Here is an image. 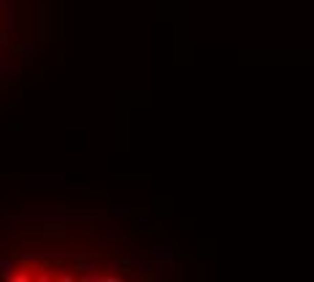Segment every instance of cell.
Wrapping results in <instances>:
<instances>
[{
    "label": "cell",
    "mask_w": 314,
    "mask_h": 282,
    "mask_svg": "<svg viewBox=\"0 0 314 282\" xmlns=\"http://www.w3.org/2000/svg\"><path fill=\"white\" fill-rule=\"evenodd\" d=\"M11 274H14V260L11 258H0V277L11 279Z\"/></svg>",
    "instance_id": "obj_1"
},
{
    "label": "cell",
    "mask_w": 314,
    "mask_h": 282,
    "mask_svg": "<svg viewBox=\"0 0 314 282\" xmlns=\"http://www.w3.org/2000/svg\"><path fill=\"white\" fill-rule=\"evenodd\" d=\"M152 255H155V258H171L174 252H171V244H168V247H165V244H157V247L152 250Z\"/></svg>",
    "instance_id": "obj_2"
},
{
    "label": "cell",
    "mask_w": 314,
    "mask_h": 282,
    "mask_svg": "<svg viewBox=\"0 0 314 282\" xmlns=\"http://www.w3.org/2000/svg\"><path fill=\"white\" fill-rule=\"evenodd\" d=\"M35 277L41 279V282H52V279H54V274H52L49 269H38V274H35Z\"/></svg>",
    "instance_id": "obj_3"
},
{
    "label": "cell",
    "mask_w": 314,
    "mask_h": 282,
    "mask_svg": "<svg viewBox=\"0 0 314 282\" xmlns=\"http://www.w3.org/2000/svg\"><path fill=\"white\" fill-rule=\"evenodd\" d=\"M33 277L30 274H27V271H19V274H11V279H8V282H30Z\"/></svg>",
    "instance_id": "obj_4"
},
{
    "label": "cell",
    "mask_w": 314,
    "mask_h": 282,
    "mask_svg": "<svg viewBox=\"0 0 314 282\" xmlns=\"http://www.w3.org/2000/svg\"><path fill=\"white\" fill-rule=\"evenodd\" d=\"M98 269V260H84V263H79V271H95Z\"/></svg>",
    "instance_id": "obj_5"
},
{
    "label": "cell",
    "mask_w": 314,
    "mask_h": 282,
    "mask_svg": "<svg viewBox=\"0 0 314 282\" xmlns=\"http://www.w3.org/2000/svg\"><path fill=\"white\" fill-rule=\"evenodd\" d=\"M136 266H138L141 271H149V269H152V263H149V260H138V263H136Z\"/></svg>",
    "instance_id": "obj_6"
}]
</instances>
